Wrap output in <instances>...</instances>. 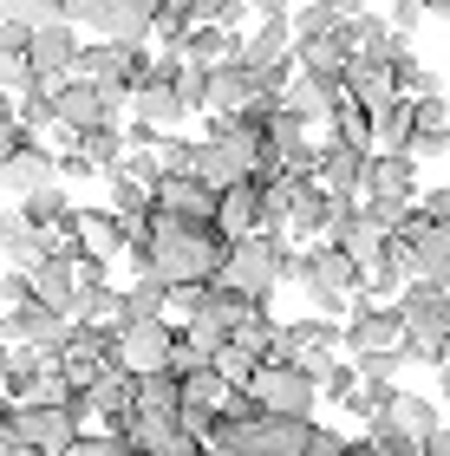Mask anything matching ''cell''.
<instances>
[{"mask_svg":"<svg viewBox=\"0 0 450 456\" xmlns=\"http://www.w3.org/2000/svg\"><path fill=\"white\" fill-rule=\"evenodd\" d=\"M7 424L20 430V444H27L33 456H66L78 437H86V418L78 411H66V404H7Z\"/></svg>","mask_w":450,"mask_h":456,"instance_id":"cell-6","label":"cell"},{"mask_svg":"<svg viewBox=\"0 0 450 456\" xmlns=\"http://www.w3.org/2000/svg\"><path fill=\"white\" fill-rule=\"evenodd\" d=\"M176 326L170 320H137V326H118V365L131 379H157V371L176 365Z\"/></svg>","mask_w":450,"mask_h":456,"instance_id":"cell-7","label":"cell"},{"mask_svg":"<svg viewBox=\"0 0 450 456\" xmlns=\"http://www.w3.org/2000/svg\"><path fill=\"white\" fill-rule=\"evenodd\" d=\"M92 176H98V163L78 151V143H72V151H59V183H92Z\"/></svg>","mask_w":450,"mask_h":456,"instance_id":"cell-40","label":"cell"},{"mask_svg":"<svg viewBox=\"0 0 450 456\" xmlns=\"http://www.w3.org/2000/svg\"><path fill=\"white\" fill-rule=\"evenodd\" d=\"M137 320H170V281L137 274L125 294H118V320L111 326H137Z\"/></svg>","mask_w":450,"mask_h":456,"instance_id":"cell-23","label":"cell"},{"mask_svg":"<svg viewBox=\"0 0 450 456\" xmlns=\"http://www.w3.org/2000/svg\"><path fill=\"white\" fill-rule=\"evenodd\" d=\"M261 98H281V92H268V78H261L255 66H241V59H229V66H216L209 72V118H249Z\"/></svg>","mask_w":450,"mask_h":456,"instance_id":"cell-13","label":"cell"},{"mask_svg":"<svg viewBox=\"0 0 450 456\" xmlns=\"http://www.w3.org/2000/svg\"><path fill=\"white\" fill-rule=\"evenodd\" d=\"M183 59L190 66H229V59H241V33H222V27H209V20H196L190 33H183Z\"/></svg>","mask_w":450,"mask_h":456,"instance_id":"cell-24","label":"cell"},{"mask_svg":"<svg viewBox=\"0 0 450 456\" xmlns=\"http://www.w3.org/2000/svg\"><path fill=\"white\" fill-rule=\"evenodd\" d=\"M66 20L98 39H144L157 33L163 0H66Z\"/></svg>","mask_w":450,"mask_h":456,"instance_id":"cell-5","label":"cell"},{"mask_svg":"<svg viewBox=\"0 0 450 456\" xmlns=\"http://www.w3.org/2000/svg\"><path fill=\"white\" fill-rule=\"evenodd\" d=\"M157 72V59L144 39H92L86 53H78V78H92L98 92H111L118 105H131V92L144 86Z\"/></svg>","mask_w":450,"mask_h":456,"instance_id":"cell-4","label":"cell"},{"mask_svg":"<svg viewBox=\"0 0 450 456\" xmlns=\"http://www.w3.org/2000/svg\"><path fill=\"white\" fill-rule=\"evenodd\" d=\"M72 209H78V202L66 196V183H53V190H39V196H27V202H20V216H27L33 228H53V235L72 222Z\"/></svg>","mask_w":450,"mask_h":456,"instance_id":"cell-27","label":"cell"},{"mask_svg":"<svg viewBox=\"0 0 450 456\" xmlns=\"http://www.w3.org/2000/svg\"><path fill=\"white\" fill-rule=\"evenodd\" d=\"M418 216L424 222H450V190H424L418 196Z\"/></svg>","mask_w":450,"mask_h":456,"instance_id":"cell-42","label":"cell"},{"mask_svg":"<svg viewBox=\"0 0 450 456\" xmlns=\"http://www.w3.org/2000/svg\"><path fill=\"white\" fill-rule=\"evenodd\" d=\"M78 53H86V39H78L72 20H53V27H33L27 39V66L46 78V86H66V78L78 72Z\"/></svg>","mask_w":450,"mask_h":456,"instance_id":"cell-14","label":"cell"},{"mask_svg":"<svg viewBox=\"0 0 450 456\" xmlns=\"http://www.w3.org/2000/svg\"><path fill=\"white\" fill-rule=\"evenodd\" d=\"M131 241L151 248V274L170 281V287L222 281V267H229V235H222L216 222H183V216L151 209V222L131 228Z\"/></svg>","mask_w":450,"mask_h":456,"instance_id":"cell-1","label":"cell"},{"mask_svg":"<svg viewBox=\"0 0 450 456\" xmlns=\"http://www.w3.org/2000/svg\"><path fill=\"white\" fill-rule=\"evenodd\" d=\"M294 20H261L255 33H241V66L255 72H274V66H294Z\"/></svg>","mask_w":450,"mask_h":456,"instance_id":"cell-18","label":"cell"},{"mask_svg":"<svg viewBox=\"0 0 450 456\" xmlns=\"http://www.w3.org/2000/svg\"><path fill=\"white\" fill-rule=\"evenodd\" d=\"M412 339V326H405L398 300H353V314H346V352L365 359V352H398Z\"/></svg>","mask_w":450,"mask_h":456,"instance_id":"cell-8","label":"cell"},{"mask_svg":"<svg viewBox=\"0 0 450 456\" xmlns=\"http://www.w3.org/2000/svg\"><path fill=\"white\" fill-rule=\"evenodd\" d=\"M249 391L261 398V411H268V418H314V404H320V385L307 379L294 359H288V365H261Z\"/></svg>","mask_w":450,"mask_h":456,"instance_id":"cell-10","label":"cell"},{"mask_svg":"<svg viewBox=\"0 0 450 456\" xmlns=\"http://www.w3.org/2000/svg\"><path fill=\"white\" fill-rule=\"evenodd\" d=\"M340 27H346V20H333L320 0H300V7H294V39H326V33H340Z\"/></svg>","mask_w":450,"mask_h":456,"instance_id":"cell-35","label":"cell"},{"mask_svg":"<svg viewBox=\"0 0 450 456\" xmlns=\"http://www.w3.org/2000/svg\"><path fill=\"white\" fill-rule=\"evenodd\" d=\"M216 190L202 176H163L157 183V209L163 216H183V222H216Z\"/></svg>","mask_w":450,"mask_h":456,"instance_id":"cell-19","label":"cell"},{"mask_svg":"<svg viewBox=\"0 0 450 456\" xmlns=\"http://www.w3.org/2000/svg\"><path fill=\"white\" fill-rule=\"evenodd\" d=\"M59 241H72L78 255H92V261H111V255L131 248V222L118 209H72V222L59 228Z\"/></svg>","mask_w":450,"mask_h":456,"instance_id":"cell-15","label":"cell"},{"mask_svg":"<svg viewBox=\"0 0 450 456\" xmlns=\"http://www.w3.org/2000/svg\"><path fill=\"white\" fill-rule=\"evenodd\" d=\"M320 7L333 13V20H359V0H320Z\"/></svg>","mask_w":450,"mask_h":456,"instance_id":"cell-45","label":"cell"},{"mask_svg":"<svg viewBox=\"0 0 450 456\" xmlns=\"http://www.w3.org/2000/svg\"><path fill=\"white\" fill-rule=\"evenodd\" d=\"M398 314H405V326H412V339H424L431 352L450 346V287L444 281H412L398 294Z\"/></svg>","mask_w":450,"mask_h":456,"instance_id":"cell-11","label":"cell"},{"mask_svg":"<svg viewBox=\"0 0 450 456\" xmlns=\"http://www.w3.org/2000/svg\"><path fill=\"white\" fill-rule=\"evenodd\" d=\"M326 143H353V151H372V111L346 98V105L326 118Z\"/></svg>","mask_w":450,"mask_h":456,"instance_id":"cell-29","label":"cell"},{"mask_svg":"<svg viewBox=\"0 0 450 456\" xmlns=\"http://www.w3.org/2000/svg\"><path fill=\"white\" fill-rule=\"evenodd\" d=\"M222 281H229L235 294L268 306L281 281H300V255H288V235H241V241H229Z\"/></svg>","mask_w":450,"mask_h":456,"instance_id":"cell-2","label":"cell"},{"mask_svg":"<svg viewBox=\"0 0 450 456\" xmlns=\"http://www.w3.org/2000/svg\"><path fill=\"white\" fill-rule=\"evenodd\" d=\"M53 105H59V131L66 137H86V131H98V124H118V111H125L111 92H98L92 78H78V72L53 92Z\"/></svg>","mask_w":450,"mask_h":456,"instance_id":"cell-12","label":"cell"},{"mask_svg":"<svg viewBox=\"0 0 450 456\" xmlns=\"http://www.w3.org/2000/svg\"><path fill=\"white\" fill-rule=\"evenodd\" d=\"M216 228H222L229 241L261 235V176L235 183V190H222V202H216Z\"/></svg>","mask_w":450,"mask_h":456,"instance_id":"cell-20","label":"cell"},{"mask_svg":"<svg viewBox=\"0 0 450 456\" xmlns=\"http://www.w3.org/2000/svg\"><path fill=\"white\" fill-rule=\"evenodd\" d=\"M385 418H392L398 430H412L418 444H431L438 430H444V404H438V398H424V391H398V398H392V411H385Z\"/></svg>","mask_w":450,"mask_h":456,"instance_id":"cell-25","label":"cell"},{"mask_svg":"<svg viewBox=\"0 0 450 456\" xmlns=\"http://www.w3.org/2000/svg\"><path fill=\"white\" fill-rule=\"evenodd\" d=\"M365 163H372V151H353V143H320V183L333 196H353L365 190Z\"/></svg>","mask_w":450,"mask_h":456,"instance_id":"cell-21","label":"cell"},{"mask_svg":"<svg viewBox=\"0 0 450 456\" xmlns=\"http://www.w3.org/2000/svg\"><path fill=\"white\" fill-rule=\"evenodd\" d=\"M0 20H20V27H53V20H66V0H0Z\"/></svg>","mask_w":450,"mask_h":456,"instance_id":"cell-33","label":"cell"},{"mask_svg":"<svg viewBox=\"0 0 450 456\" xmlns=\"http://www.w3.org/2000/svg\"><path fill=\"white\" fill-rule=\"evenodd\" d=\"M444 287H450V281H444Z\"/></svg>","mask_w":450,"mask_h":456,"instance_id":"cell-50","label":"cell"},{"mask_svg":"<svg viewBox=\"0 0 450 456\" xmlns=\"http://www.w3.org/2000/svg\"><path fill=\"white\" fill-rule=\"evenodd\" d=\"M157 163H163V176H196V143H190V137H176V131H163Z\"/></svg>","mask_w":450,"mask_h":456,"instance_id":"cell-34","label":"cell"},{"mask_svg":"<svg viewBox=\"0 0 450 456\" xmlns=\"http://www.w3.org/2000/svg\"><path fill=\"white\" fill-rule=\"evenodd\" d=\"M418 157L405 151H372V163H365V190H359V209L365 202H418Z\"/></svg>","mask_w":450,"mask_h":456,"instance_id":"cell-16","label":"cell"},{"mask_svg":"<svg viewBox=\"0 0 450 456\" xmlns=\"http://www.w3.org/2000/svg\"><path fill=\"white\" fill-rule=\"evenodd\" d=\"M353 391H359V365H353V359H340V371H333V379L320 385V398H333V404H346V398H353Z\"/></svg>","mask_w":450,"mask_h":456,"instance_id":"cell-39","label":"cell"},{"mask_svg":"<svg viewBox=\"0 0 450 456\" xmlns=\"http://www.w3.org/2000/svg\"><path fill=\"white\" fill-rule=\"evenodd\" d=\"M412 143H418V111H412V98H405L398 111H385L372 124V151H405L412 157Z\"/></svg>","mask_w":450,"mask_h":456,"instance_id":"cell-28","label":"cell"},{"mask_svg":"<svg viewBox=\"0 0 450 456\" xmlns=\"http://www.w3.org/2000/svg\"><path fill=\"white\" fill-rule=\"evenodd\" d=\"M392 398H398V385H392V379H359V391H353V398H346V411L372 424L379 411H392Z\"/></svg>","mask_w":450,"mask_h":456,"instance_id":"cell-32","label":"cell"},{"mask_svg":"<svg viewBox=\"0 0 450 456\" xmlns=\"http://www.w3.org/2000/svg\"><path fill=\"white\" fill-rule=\"evenodd\" d=\"M444 365H450V346H444Z\"/></svg>","mask_w":450,"mask_h":456,"instance_id":"cell-49","label":"cell"},{"mask_svg":"<svg viewBox=\"0 0 450 456\" xmlns=\"http://www.w3.org/2000/svg\"><path fill=\"white\" fill-rule=\"evenodd\" d=\"M294 365H300V371H307V379H314V385H326V379H333V371H340V352H300Z\"/></svg>","mask_w":450,"mask_h":456,"instance_id":"cell-41","label":"cell"},{"mask_svg":"<svg viewBox=\"0 0 450 456\" xmlns=\"http://www.w3.org/2000/svg\"><path fill=\"white\" fill-rule=\"evenodd\" d=\"M137 411H144V418H183V379L176 371L137 379Z\"/></svg>","mask_w":450,"mask_h":456,"instance_id":"cell-26","label":"cell"},{"mask_svg":"<svg viewBox=\"0 0 450 456\" xmlns=\"http://www.w3.org/2000/svg\"><path fill=\"white\" fill-rule=\"evenodd\" d=\"M66 456H144L131 437H111V430H98V437H78Z\"/></svg>","mask_w":450,"mask_h":456,"instance_id":"cell-37","label":"cell"},{"mask_svg":"<svg viewBox=\"0 0 450 456\" xmlns=\"http://www.w3.org/2000/svg\"><path fill=\"white\" fill-rule=\"evenodd\" d=\"M365 437H372V450H379V456H424V444L412 437V430H398L392 418H385V411H379L372 424H365Z\"/></svg>","mask_w":450,"mask_h":456,"instance_id":"cell-31","label":"cell"},{"mask_svg":"<svg viewBox=\"0 0 450 456\" xmlns=\"http://www.w3.org/2000/svg\"><path fill=\"white\" fill-rule=\"evenodd\" d=\"M33 294H39V306H53V314L78 320V261H72L66 241H59V255L33 274Z\"/></svg>","mask_w":450,"mask_h":456,"instance_id":"cell-17","label":"cell"},{"mask_svg":"<svg viewBox=\"0 0 450 456\" xmlns=\"http://www.w3.org/2000/svg\"><path fill=\"white\" fill-rule=\"evenodd\" d=\"M333 216H340V196L326 190V183H300V190H294V216H288V235H294V241L326 235Z\"/></svg>","mask_w":450,"mask_h":456,"instance_id":"cell-22","label":"cell"},{"mask_svg":"<svg viewBox=\"0 0 450 456\" xmlns=\"http://www.w3.org/2000/svg\"><path fill=\"white\" fill-rule=\"evenodd\" d=\"M424 456H450V424L438 430V437H431V444H424Z\"/></svg>","mask_w":450,"mask_h":456,"instance_id":"cell-46","label":"cell"},{"mask_svg":"<svg viewBox=\"0 0 450 456\" xmlns=\"http://www.w3.org/2000/svg\"><path fill=\"white\" fill-rule=\"evenodd\" d=\"M249 13H255V0H202L196 20H209V27H222V33H241Z\"/></svg>","mask_w":450,"mask_h":456,"instance_id":"cell-36","label":"cell"},{"mask_svg":"<svg viewBox=\"0 0 450 456\" xmlns=\"http://www.w3.org/2000/svg\"><path fill=\"white\" fill-rule=\"evenodd\" d=\"M78 151H86L92 163H98V170H118V163H125L131 157V143H125V124H98V131H86V137H78Z\"/></svg>","mask_w":450,"mask_h":456,"instance_id":"cell-30","label":"cell"},{"mask_svg":"<svg viewBox=\"0 0 450 456\" xmlns=\"http://www.w3.org/2000/svg\"><path fill=\"white\" fill-rule=\"evenodd\" d=\"M300 287H307V300H314V314L340 320V314H353V300H365V267L346 255V248L320 241V248L300 255Z\"/></svg>","mask_w":450,"mask_h":456,"instance_id":"cell-3","label":"cell"},{"mask_svg":"<svg viewBox=\"0 0 450 456\" xmlns=\"http://www.w3.org/2000/svg\"><path fill=\"white\" fill-rule=\"evenodd\" d=\"M438 404L450 411V365H438Z\"/></svg>","mask_w":450,"mask_h":456,"instance_id":"cell-47","label":"cell"},{"mask_svg":"<svg viewBox=\"0 0 450 456\" xmlns=\"http://www.w3.org/2000/svg\"><path fill=\"white\" fill-rule=\"evenodd\" d=\"M53 183H59V151L20 131V143L0 157V196L27 202V196H39V190H53Z\"/></svg>","mask_w":450,"mask_h":456,"instance_id":"cell-9","label":"cell"},{"mask_svg":"<svg viewBox=\"0 0 450 456\" xmlns=\"http://www.w3.org/2000/svg\"><path fill=\"white\" fill-rule=\"evenodd\" d=\"M20 143V118H13V98H0V157Z\"/></svg>","mask_w":450,"mask_h":456,"instance_id":"cell-43","label":"cell"},{"mask_svg":"<svg viewBox=\"0 0 450 456\" xmlns=\"http://www.w3.org/2000/svg\"><path fill=\"white\" fill-rule=\"evenodd\" d=\"M418 20H424V0H392V27L398 33H412Z\"/></svg>","mask_w":450,"mask_h":456,"instance_id":"cell-44","label":"cell"},{"mask_svg":"<svg viewBox=\"0 0 450 456\" xmlns=\"http://www.w3.org/2000/svg\"><path fill=\"white\" fill-rule=\"evenodd\" d=\"M39 294H33V274H0V314H20V306H33Z\"/></svg>","mask_w":450,"mask_h":456,"instance_id":"cell-38","label":"cell"},{"mask_svg":"<svg viewBox=\"0 0 450 456\" xmlns=\"http://www.w3.org/2000/svg\"><path fill=\"white\" fill-rule=\"evenodd\" d=\"M346 456H379V450H372V437H353V444H346Z\"/></svg>","mask_w":450,"mask_h":456,"instance_id":"cell-48","label":"cell"}]
</instances>
